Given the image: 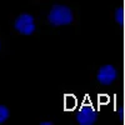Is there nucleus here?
<instances>
[{
    "instance_id": "nucleus-1",
    "label": "nucleus",
    "mask_w": 125,
    "mask_h": 125,
    "mask_svg": "<svg viewBox=\"0 0 125 125\" xmlns=\"http://www.w3.org/2000/svg\"><path fill=\"white\" fill-rule=\"evenodd\" d=\"M48 20L53 26L69 25L73 21V13L65 5H54L48 15Z\"/></svg>"
},
{
    "instance_id": "nucleus-2",
    "label": "nucleus",
    "mask_w": 125,
    "mask_h": 125,
    "mask_svg": "<svg viewBox=\"0 0 125 125\" xmlns=\"http://www.w3.org/2000/svg\"><path fill=\"white\" fill-rule=\"evenodd\" d=\"M15 29L23 35H31L35 31V21L30 14H21L15 20Z\"/></svg>"
},
{
    "instance_id": "nucleus-3",
    "label": "nucleus",
    "mask_w": 125,
    "mask_h": 125,
    "mask_svg": "<svg viewBox=\"0 0 125 125\" xmlns=\"http://www.w3.org/2000/svg\"><path fill=\"white\" fill-rule=\"evenodd\" d=\"M98 120V111L91 105H83L76 114V121L80 125H93Z\"/></svg>"
},
{
    "instance_id": "nucleus-4",
    "label": "nucleus",
    "mask_w": 125,
    "mask_h": 125,
    "mask_svg": "<svg viewBox=\"0 0 125 125\" xmlns=\"http://www.w3.org/2000/svg\"><path fill=\"white\" fill-rule=\"evenodd\" d=\"M116 78H118V70L113 65H103L99 69L96 75V79L103 85H111L116 80Z\"/></svg>"
},
{
    "instance_id": "nucleus-5",
    "label": "nucleus",
    "mask_w": 125,
    "mask_h": 125,
    "mask_svg": "<svg viewBox=\"0 0 125 125\" xmlns=\"http://www.w3.org/2000/svg\"><path fill=\"white\" fill-rule=\"evenodd\" d=\"M9 118V109L4 105H0V124L8 120Z\"/></svg>"
},
{
    "instance_id": "nucleus-6",
    "label": "nucleus",
    "mask_w": 125,
    "mask_h": 125,
    "mask_svg": "<svg viewBox=\"0 0 125 125\" xmlns=\"http://www.w3.org/2000/svg\"><path fill=\"white\" fill-rule=\"evenodd\" d=\"M115 20L118 21V24H120V25L124 24V9L123 8H119L115 11Z\"/></svg>"
},
{
    "instance_id": "nucleus-7",
    "label": "nucleus",
    "mask_w": 125,
    "mask_h": 125,
    "mask_svg": "<svg viewBox=\"0 0 125 125\" xmlns=\"http://www.w3.org/2000/svg\"><path fill=\"white\" fill-rule=\"evenodd\" d=\"M118 113H119L120 119H121V120H124V118H125V109H124V108H119Z\"/></svg>"
},
{
    "instance_id": "nucleus-8",
    "label": "nucleus",
    "mask_w": 125,
    "mask_h": 125,
    "mask_svg": "<svg viewBox=\"0 0 125 125\" xmlns=\"http://www.w3.org/2000/svg\"><path fill=\"white\" fill-rule=\"evenodd\" d=\"M41 125H53V123H51V121H43Z\"/></svg>"
}]
</instances>
